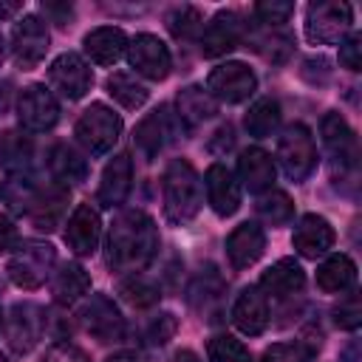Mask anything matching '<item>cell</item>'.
Here are the masks:
<instances>
[{
  "instance_id": "8992f818",
  "label": "cell",
  "mask_w": 362,
  "mask_h": 362,
  "mask_svg": "<svg viewBox=\"0 0 362 362\" xmlns=\"http://www.w3.org/2000/svg\"><path fill=\"white\" fill-rule=\"evenodd\" d=\"M277 161L291 181H305L317 167V144L305 124H288L277 139Z\"/></svg>"
},
{
  "instance_id": "5bb4252c",
  "label": "cell",
  "mask_w": 362,
  "mask_h": 362,
  "mask_svg": "<svg viewBox=\"0 0 362 362\" xmlns=\"http://www.w3.org/2000/svg\"><path fill=\"white\" fill-rule=\"evenodd\" d=\"M17 119L31 133H45L59 119V105L45 85H28L17 99Z\"/></svg>"
},
{
  "instance_id": "484cf974",
  "label": "cell",
  "mask_w": 362,
  "mask_h": 362,
  "mask_svg": "<svg viewBox=\"0 0 362 362\" xmlns=\"http://www.w3.org/2000/svg\"><path fill=\"white\" fill-rule=\"evenodd\" d=\"M175 107H178V119L187 127H198V124H204L206 119H212L218 113V102L198 85H187L184 90H178Z\"/></svg>"
},
{
  "instance_id": "603a6c76",
  "label": "cell",
  "mask_w": 362,
  "mask_h": 362,
  "mask_svg": "<svg viewBox=\"0 0 362 362\" xmlns=\"http://www.w3.org/2000/svg\"><path fill=\"white\" fill-rule=\"evenodd\" d=\"M82 45H85V54L96 65H113L127 51V34L122 28H113V25H99V28L85 34Z\"/></svg>"
},
{
  "instance_id": "d4e9b609",
  "label": "cell",
  "mask_w": 362,
  "mask_h": 362,
  "mask_svg": "<svg viewBox=\"0 0 362 362\" xmlns=\"http://www.w3.org/2000/svg\"><path fill=\"white\" fill-rule=\"evenodd\" d=\"M240 181L249 192H263L274 184V161L263 147H249L238 158Z\"/></svg>"
},
{
  "instance_id": "2e32d148",
  "label": "cell",
  "mask_w": 362,
  "mask_h": 362,
  "mask_svg": "<svg viewBox=\"0 0 362 362\" xmlns=\"http://www.w3.org/2000/svg\"><path fill=\"white\" fill-rule=\"evenodd\" d=\"M102 238V218L90 204H79L65 223V243L74 255L88 257L96 252Z\"/></svg>"
},
{
  "instance_id": "8d00e7d4",
  "label": "cell",
  "mask_w": 362,
  "mask_h": 362,
  "mask_svg": "<svg viewBox=\"0 0 362 362\" xmlns=\"http://www.w3.org/2000/svg\"><path fill=\"white\" fill-rule=\"evenodd\" d=\"M257 215H260V221H266L269 226H283V223H288V221L294 218V204H291V198H288L286 192L272 189L269 195H263V198L257 201Z\"/></svg>"
},
{
  "instance_id": "7dc6e473",
  "label": "cell",
  "mask_w": 362,
  "mask_h": 362,
  "mask_svg": "<svg viewBox=\"0 0 362 362\" xmlns=\"http://www.w3.org/2000/svg\"><path fill=\"white\" fill-rule=\"evenodd\" d=\"M14 243H17V229H14V223H11L6 215H0V252H8Z\"/></svg>"
},
{
  "instance_id": "f6af8a7d",
  "label": "cell",
  "mask_w": 362,
  "mask_h": 362,
  "mask_svg": "<svg viewBox=\"0 0 362 362\" xmlns=\"http://www.w3.org/2000/svg\"><path fill=\"white\" fill-rule=\"evenodd\" d=\"M42 362H90L88 354L74 345V342H57L48 348V354L42 356Z\"/></svg>"
},
{
  "instance_id": "e0dca14e",
  "label": "cell",
  "mask_w": 362,
  "mask_h": 362,
  "mask_svg": "<svg viewBox=\"0 0 362 362\" xmlns=\"http://www.w3.org/2000/svg\"><path fill=\"white\" fill-rule=\"evenodd\" d=\"M204 184H206V198H209V206L215 209V215L229 218L240 209V184L226 164L215 161L206 170Z\"/></svg>"
},
{
  "instance_id": "c3c4849f",
  "label": "cell",
  "mask_w": 362,
  "mask_h": 362,
  "mask_svg": "<svg viewBox=\"0 0 362 362\" xmlns=\"http://www.w3.org/2000/svg\"><path fill=\"white\" fill-rule=\"evenodd\" d=\"M20 8H23V3H20V0H11V3H3V0H0V20L14 17Z\"/></svg>"
},
{
  "instance_id": "7bdbcfd3",
  "label": "cell",
  "mask_w": 362,
  "mask_h": 362,
  "mask_svg": "<svg viewBox=\"0 0 362 362\" xmlns=\"http://www.w3.org/2000/svg\"><path fill=\"white\" fill-rule=\"evenodd\" d=\"M339 65L348 68V71H359L362 68V37L356 31H351L339 42Z\"/></svg>"
},
{
  "instance_id": "74e56055",
  "label": "cell",
  "mask_w": 362,
  "mask_h": 362,
  "mask_svg": "<svg viewBox=\"0 0 362 362\" xmlns=\"http://www.w3.org/2000/svg\"><path fill=\"white\" fill-rule=\"evenodd\" d=\"M119 294H122L130 305L147 308V305H156V303H158L161 288H158L153 280H147V277H141V274H133V277H127V280L119 286Z\"/></svg>"
},
{
  "instance_id": "9f6ffc18",
  "label": "cell",
  "mask_w": 362,
  "mask_h": 362,
  "mask_svg": "<svg viewBox=\"0 0 362 362\" xmlns=\"http://www.w3.org/2000/svg\"><path fill=\"white\" fill-rule=\"evenodd\" d=\"M0 322H3V314H0Z\"/></svg>"
},
{
  "instance_id": "3957f363",
  "label": "cell",
  "mask_w": 362,
  "mask_h": 362,
  "mask_svg": "<svg viewBox=\"0 0 362 362\" xmlns=\"http://www.w3.org/2000/svg\"><path fill=\"white\" fill-rule=\"evenodd\" d=\"M354 8L345 0H320L305 8V37L314 45H334L351 34Z\"/></svg>"
},
{
  "instance_id": "6da1fadb",
  "label": "cell",
  "mask_w": 362,
  "mask_h": 362,
  "mask_svg": "<svg viewBox=\"0 0 362 362\" xmlns=\"http://www.w3.org/2000/svg\"><path fill=\"white\" fill-rule=\"evenodd\" d=\"M156 252H158V229L147 212L127 209L113 221L105 243V260L113 272L139 274L144 266H150Z\"/></svg>"
},
{
  "instance_id": "e575fe53",
  "label": "cell",
  "mask_w": 362,
  "mask_h": 362,
  "mask_svg": "<svg viewBox=\"0 0 362 362\" xmlns=\"http://www.w3.org/2000/svg\"><path fill=\"white\" fill-rule=\"evenodd\" d=\"M249 45L269 62H286L294 48V40L280 28H266L263 34H249Z\"/></svg>"
},
{
  "instance_id": "8fae6325",
  "label": "cell",
  "mask_w": 362,
  "mask_h": 362,
  "mask_svg": "<svg viewBox=\"0 0 362 362\" xmlns=\"http://www.w3.org/2000/svg\"><path fill=\"white\" fill-rule=\"evenodd\" d=\"M48 85H51V90H57L62 99L74 102V99H82V96L90 90L93 74H90L88 62H85L79 54L65 51V54H59V57L51 62V68H48Z\"/></svg>"
},
{
  "instance_id": "277c9868",
  "label": "cell",
  "mask_w": 362,
  "mask_h": 362,
  "mask_svg": "<svg viewBox=\"0 0 362 362\" xmlns=\"http://www.w3.org/2000/svg\"><path fill=\"white\" fill-rule=\"evenodd\" d=\"M57 269V252L51 243L25 240L8 257V277L20 288H40Z\"/></svg>"
},
{
  "instance_id": "681fc988",
  "label": "cell",
  "mask_w": 362,
  "mask_h": 362,
  "mask_svg": "<svg viewBox=\"0 0 362 362\" xmlns=\"http://www.w3.org/2000/svg\"><path fill=\"white\" fill-rule=\"evenodd\" d=\"M8 102H11V82H0V113L8 110Z\"/></svg>"
},
{
  "instance_id": "44dd1931",
  "label": "cell",
  "mask_w": 362,
  "mask_h": 362,
  "mask_svg": "<svg viewBox=\"0 0 362 362\" xmlns=\"http://www.w3.org/2000/svg\"><path fill=\"white\" fill-rule=\"evenodd\" d=\"M305 286V272L303 266L294 260V257H283L277 260L274 266H269L260 277V291L266 297H274V300H286V297H294L300 294Z\"/></svg>"
},
{
  "instance_id": "d6a6232c",
  "label": "cell",
  "mask_w": 362,
  "mask_h": 362,
  "mask_svg": "<svg viewBox=\"0 0 362 362\" xmlns=\"http://www.w3.org/2000/svg\"><path fill=\"white\" fill-rule=\"evenodd\" d=\"M243 124H246L249 136H255V139H266V136H272V133L277 130V124H280V102L272 99V96L257 99V102L246 110Z\"/></svg>"
},
{
  "instance_id": "f1b7e54d",
  "label": "cell",
  "mask_w": 362,
  "mask_h": 362,
  "mask_svg": "<svg viewBox=\"0 0 362 362\" xmlns=\"http://www.w3.org/2000/svg\"><path fill=\"white\" fill-rule=\"evenodd\" d=\"M167 136H170V119H167V107H158L153 113H147L139 127H136V147L144 153V158H156L161 153V147L167 144Z\"/></svg>"
},
{
  "instance_id": "30bf717a",
  "label": "cell",
  "mask_w": 362,
  "mask_h": 362,
  "mask_svg": "<svg viewBox=\"0 0 362 362\" xmlns=\"http://www.w3.org/2000/svg\"><path fill=\"white\" fill-rule=\"evenodd\" d=\"M48 25L37 17V14H25L20 23H14L11 31V57L17 62V68L31 71L45 59L48 51Z\"/></svg>"
},
{
  "instance_id": "f907efd6",
  "label": "cell",
  "mask_w": 362,
  "mask_h": 362,
  "mask_svg": "<svg viewBox=\"0 0 362 362\" xmlns=\"http://www.w3.org/2000/svg\"><path fill=\"white\" fill-rule=\"evenodd\" d=\"M173 362H201V356L195 351H189V348H181V351H175Z\"/></svg>"
},
{
  "instance_id": "d590c367",
  "label": "cell",
  "mask_w": 362,
  "mask_h": 362,
  "mask_svg": "<svg viewBox=\"0 0 362 362\" xmlns=\"http://www.w3.org/2000/svg\"><path fill=\"white\" fill-rule=\"evenodd\" d=\"M164 23H167V28H170V34H173L175 40H192V37H198L201 28H204L201 11H198L195 6H187V3H184V6H173V8L167 11Z\"/></svg>"
},
{
  "instance_id": "60d3db41",
  "label": "cell",
  "mask_w": 362,
  "mask_h": 362,
  "mask_svg": "<svg viewBox=\"0 0 362 362\" xmlns=\"http://www.w3.org/2000/svg\"><path fill=\"white\" fill-rule=\"evenodd\" d=\"M334 322L345 331H356L362 325V303H359V291H348L337 305H334Z\"/></svg>"
},
{
  "instance_id": "ffe728a7",
  "label": "cell",
  "mask_w": 362,
  "mask_h": 362,
  "mask_svg": "<svg viewBox=\"0 0 362 362\" xmlns=\"http://www.w3.org/2000/svg\"><path fill=\"white\" fill-rule=\"evenodd\" d=\"M232 322L246 337H257V334L266 331V325H269V300L257 286H249L238 294L235 308H232Z\"/></svg>"
},
{
  "instance_id": "7a4b0ae2",
  "label": "cell",
  "mask_w": 362,
  "mask_h": 362,
  "mask_svg": "<svg viewBox=\"0 0 362 362\" xmlns=\"http://www.w3.org/2000/svg\"><path fill=\"white\" fill-rule=\"evenodd\" d=\"M161 195H164V215L170 223H187L198 215L204 204L201 178L195 167L184 158H173L161 178Z\"/></svg>"
},
{
  "instance_id": "ee69618b",
  "label": "cell",
  "mask_w": 362,
  "mask_h": 362,
  "mask_svg": "<svg viewBox=\"0 0 362 362\" xmlns=\"http://www.w3.org/2000/svg\"><path fill=\"white\" fill-rule=\"evenodd\" d=\"M175 328H178V320H175L170 311H164V314L153 317V322L147 325V342H153V345H164L167 339H173Z\"/></svg>"
},
{
  "instance_id": "4fadbf2b",
  "label": "cell",
  "mask_w": 362,
  "mask_h": 362,
  "mask_svg": "<svg viewBox=\"0 0 362 362\" xmlns=\"http://www.w3.org/2000/svg\"><path fill=\"white\" fill-rule=\"evenodd\" d=\"M127 59H130V68H136V74H141L153 82L167 79V74L173 68L170 48L156 34H136L127 42Z\"/></svg>"
},
{
  "instance_id": "ba28073f",
  "label": "cell",
  "mask_w": 362,
  "mask_h": 362,
  "mask_svg": "<svg viewBox=\"0 0 362 362\" xmlns=\"http://www.w3.org/2000/svg\"><path fill=\"white\" fill-rule=\"evenodd\" d=\"M257 88V76L243 62H221L206 76V93L226 105L246 102Z\"/></svg>"
},
{
  "instance_id": "db71d44e",
  "label": "cell",
  "mask_w": 362,
  "mask_h": 362,
  "mask_svg": "<svg viewBox=\"0 0 362 362\" xmlns=\"http://www.w3.org/2000/svg\"><path fill=\"white\" fill-rule=\"evenodd\" d=\"M3 57H6V45H3V34H0V65H3Z\"/></svg>"
},
{
  "instance_id": "d6986e66",
  "label": "cell",
  "mask_w": 362,
  "mask_h": 362,
  "mask_svg": "<svg viewBox=\"0 0 362 362\" xmlns=\"http://www.w3.org/2000/svg\"><path fill=\"white\" fill-rule=\"evenodd\" d=\"M263 249H266V232L255 221H246V223L235 226L226 238V257H229L232 269H238V272L257 263Z\"/></svg>"
},
{
  "instance_id": "7402d4cb",
  "label": "cell",
  "mask_w": 362,
  "mask_h": 362,
  "mask_svg": "<svg viewBox=\"0 0 362 362\" xmlns=\"http://www.w3.org/2000/svg\"><path fill=\"white\" fill-rule=\"evenodd\" d=\"M130 187H133V164H130V156L119 153V156H113V161L105 167L96 198H99V204H102L105 209H113V206L124 204Z\"/></svg>"
},
{
  "instance_id": "816d5d0a",
  "label": "cell",
  "mask_w": 362,
  "mask_h": 362,
  "mask_svg": "<svg viewBox=\"0 0 362 362\" xmlns=\"http://www.w3.org/2000/svg\"><path fill=\"white\" fill-rule=\"evenodd\" d=\"M107 362H139V356L130 354V351H122V354H113Z\"/></svg>"
},
{
  "instance_id": "ab89813d",
  "label": "cell",
  "mask_w": 362,
  "mask_h": 362,
  "mask_svg": "<svg viewBox=\"0 0 362 362\" xmlns=\"http://www.w3.org/2000/svg\"><path fill=\"white\" fill-rule=\"evenodd\" d=\"M317 348L314 342H277L263 351L260 362H311Z\"/></svg>"
},
{
  "instance_id": "4dcf8cb0",
  "label": "cell",
  "mask_w": 362,
  "mask_h": 362,
  "mask_svg": "<svg viewBox=\"0 0 362 362\" xmlns=\"http://www.w3.org/2000/svg\"><path fill=\"white\" fill-rule=\"evenodd\" d=\"M51 173H54V178L59 181V184H79V181H85L88 178V161L82 158V153L76 150V147H71V144H57L54 150H51Z\"/></svg>"
},
{
  "instance_id": "9c48e42d",
  "label": "cell",
  "mask_w": 362,
  "mask_h": 362,
  "mask_svg": "<svg viewBox=\"0 0 362 362\" xmlns=\"http://www.w3.org/2000/svg\"><path fill=\"white\" fill-rule=\"evenodd\" d=\"M45 322H48V317L37 303H28V300L14 303L8 317H6V342L11 345V351L28 354L42 339Z\"/></svg>"
},
{
  "instance_id": "83f0119b",
  "label": "cell",
  "mask_w": 362,
  "mask_h": 362,
  "mask_svg": "<svg viewBox=\"0 0 362 362\" xmlns=\"http://www.w3.org/2000/svg\"><path fill=\"white\" fill-rule=\"evenodd\" d=\"M354 283H356V263L348 255H331L317 269V286L328 294L351 291Z\"/></svg>"
},
{
  "instance_id": "836d02e7",
  "label": "cell",
  "mask_w": 362,
  "mask_h": 362,
  "mask_svg": "<svg viewBox=\"0 0 362 362\" xmlns=\"http://www.w3.org/2000/svg\"><path fill=\"white\" fill-rule=\"evenodd\" d=\"M107 93H110L122 107H127V110L141 107V105L147 102V96H150V90H147L133 74H124V71H116V74L107 76Z\"/></svg>"
},
{
  "instance_id": "f5cc1de1",
  "label": "cell",
  "mask_w": 362,
  "mask_h": 362,
  "mask_svg": "<svg viewBox=\"0 0 362 362\" xmlns=\"http://www.w3.org/2000/svg\"><path fill=\"white\" fill-rule=\"evenodd\" d=\"M356 345H359V342L354 339V342H351V348L342 354V362H356Z\"/></svg>"
},
{
  "instance_id": "4316f807",
  "label": "cell",
  "mask_w": 362,
  "mask_h": 362,
  "mask_svg": "<svg viewBox=\"0 0 362 362\" xmlns=\"http://www.w3.org/2000/svg\"><path fill=\"white\" fill-rule=\"evenodd\" d=\"M65 204H68V187H48V189H40L34 204L28 206V215L34 221L37 229H45L51 232L59 221H62V212H65Z\"/></svg>"
},
{
  "instance_id": "bcb514c9",
  "label": "cell",
  "mask_w": 362,
  "mask_h": 362,
  "mask_svg": "<svg viewBox=\"0 0 362 362\" xmlns=\"http://www.w3.org/2000/svg\"><path fill=\"white\" fill-rule=\"evenodd\" d=\"M40 8H42V14H45V17H51V20H54L57 25H62V28H65V25L71 23V17H74V6H71V3L42 0V6H40Z\"/></svg>"
},
{
  "instance_id": "52a82bcc",
  "label": "cell",
  "mask_w": 362,
  "mask_h": 362,
  "mask_svg": "<svg viewBox=\"0 0 362 362\" xmlns=\"http://www.w3.org/2000/svg\"><path fill=\"white\" fill-rule=\"evenodd\" d=\"M320 136H322V147L334 164V170L342 173H356V164H359V144H356V136L351 130V124L345 122L342 113L331 110L322 116L320 122Z\"/></svg>"
},
{
  "instance_id": "cb8c5ba5",
  "label": "cell",
  "mask_w": 362,
  "mask_h": 362,
  "mask_svg": "<svg viewBox=\"0 0 362 362\" xmlns=\"http://www.w3.org/2000/svg\"><path fill=\"white\" fill-rule=\"evenodd\" d=\"M223 280L215 274V269H206L204 274H198L192 283H189V291H187V300L189 305L204 314L206 320H221V305H223Z\"/></svg>"
},
{
  "instance_id": "9a60e30c",
  "label": "cell",
  "mask_w": 362,
  "mask_h": 362,
  "mask_svg": "<svg viewBox=\"0 0 362 362\" xmlns=\"http://www.w3.org/2000/svg\"><path fill=\"white\" fill-rule=\"evenodd\" d=\"M85 331L99 342H119L124 337V317L107 294H93L82 308Z\"/></svg>"
},
{
  "instance_id": "b9f144b4",
  "label": "cell",
  "mask_w": 362,
  "mask_h": 362,
  "mask_svg": "<svg viewBox=\"0 0 362 362\" xmlns=\"http://www.w3.org/2000/svg\"><path fill=\"white\" fill-rule=\"evenodd\" d=\"M291 14H294V3L286 0H260L255 6V17L269 28H280Z\"/></svg>"
},
{
  "instance_id": "ac0fdd59",
  "label": "cell",
  "mask_w": 362,
  "mask_h": 362,
  "mask_svg": "<svg viewBox=\"0 0 362 362\" xmlns=\"http://www.w3.org/2000/svg\"><path fill=\"white\" fill-rule=\"evenodd\" d=\"M334 240H337L334 226H331L322 215H317V212L303 215V218L297 221V226H294V235H291V246H294L303 257H308V260L322 257V255L334 246Z\"/></svg>"
},
{
  "instance_id": "5b68a950",
  "label": "cell",
  "mask_w": 362,
  "mask_h": 362,
  "mask_svg": "<svg viewBox=\"0 0 362 362\" xmlns=\"http://www.w3.org/2000/svg\"><path fill=\"white\" fill-rule=\"evenodd\" d=\"M122 136V116L105 102H93L76 119V141L90 156H105Z\"/></svg>"
},
{
  "instance_id": "11a10c76",
  "label": "cell",
  "mask_w": 362,
  "mask_h": 362,
  "mask_svg": "<svg viewBox=\"0 0 362 362\" xmlns=\"http://www.w3.org/2000/svg\"><path fill=\"white\" fill-rule=\"evenodd\" d=\"M0 362H6V359H3V356H0Z\"/></svg>"
},
{
  "instance_id": "f35d334b",
  "label": "cell",
  "mask_w": 362,
  "mask_h": 362,
  "mask_svg": "<svg viewBox=\"0 0 362 362\" xmlns=\"http://www.w3.org/2000/svg\"><path fill=\"white\" fill-rule=\"evenodd\" d=\"M206 356H209V362H252L249 348L240 339H235L232 334L212 337L206 345Z\"/></svg>"
},
{
  "instance_id": "7c38bea8",
  "label": "cell",
  "mask_w": 362,
  "mask_h": 362,
  "mask_svg": "<svg viewBox=\"0 0 362 362\" xmlns=\"http://www.w3.org/2000/svg\"><path fill=\"white\" fill-rule=\"evenodd\" d=\"M246 37V23L238 11H218L198 34L201 54L204 57H223L232 48H238Z\"/></svg>"
},
{
  "instance_id": "f546056e",
  "label": "cell",
  "mask_w": 362,
  "mask_h": 362,
  "mask_svg": "<svg viewBox=\"0 0 362 362\" xmlns=\"http://www.w3.org/2000/svg\"><path fill=\"white\" fill-rule=\"evenodd\" d=\"M51 291L59 305H74L79 297H85L90 291V277L79 263H62L59 272L54 274Z\"/></svg>"
},
{
  "instance_id": "1f68e13d",
  "label": "cell",
  "mask_w": 362,
  "mask_h": 362,
  "mask_svg": "<svg viewBox=\"0 0 362 362\" xmlns=\"http://www.w3.org/2000/svg\"><path fill=\"white\" fill-rule=\"evenodd\" d=\"M34 147L28 141V136L23 133H3L0 136V164L11 173V175H25L28 164H31Z\"/></svg>"
}]
</instances>
